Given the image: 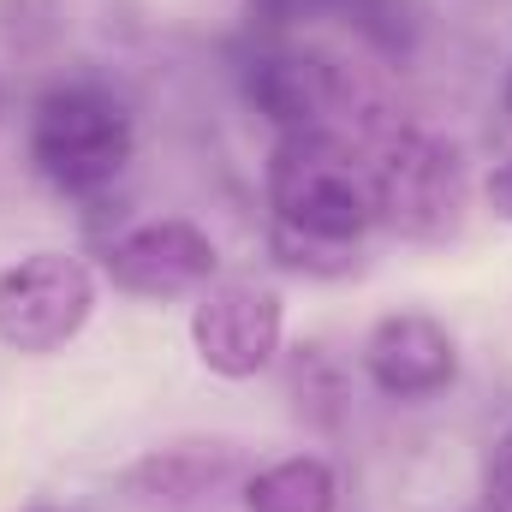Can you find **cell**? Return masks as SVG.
<instances>
[{
    "label": "cell",
    "instance_id": "6da1fadb",
    "mask_svg": "<svg viewBox=\"0 0 512 512\" xmlns=\"http://www.w3.org/2000/svg\"><path fill=\"white\" fill-rule=\"evenodd\" d=\"M268 209L280 245L352 251L376 227L370 167L352 161V143L334 131H280L268 149Z\"/></svg>",
    "mask_w": 512,
    "mask_h": 512
},
{
    "label": "cell",
    "instance_id": "7a4b0ae2",
    "mask_svg": "<svg viewBox=\"0 0 512 512\" xmlns=\"http://www.w3.org/2000/svg\"><path fill=\"white\" fill-rule=\"evenodd\" d=\"M137 126L108 84H60L30 108V161L54 191L90 197L126 173Z\"/></svg>",
    "mask_w": 512,
    "mask_h": 512
},
{
    "label": "cell",
    "instance_id": "3957f363",
    "mask_svg": "<svg viewBox=\"0 0 512 512\" xmlns=\"http://www.w3.org/2000/svg\"><path fill=\"white\" fill-rule=\"evenodd\" d=\"M370 191H376V221H387L399 239L441 245L465 227L471 203L465 149L441 131L393 126L370 149Z\"/></svg>",
    "mask_w": 512,
    "mask_h": 512
},
{
    "label": "cell",
    "instance_id": "277c9868",
    "mask_svg": "<svg viewBox=\"0 0 512 512\" xmlns=\"http://www.w3.org/2000/svg\"><path fill=\"white\" fill-rule=\"evenodd\" d=\"M96 310V274L90 262L66 251H36L0 274V346L12 352H60L84 334Z\"/></svg>",
    "mask_w": 512,
    "mask_h": 512
},
{
    "label": "cell",
    "instance_id": "5b68a950",
    "mask_svg": "<svg viewBox=\"0 0 512 512\" xmlns=\"http://www.w3.org/2000/svg\"><path fill=\"white\" fill-rule=\"evenodd\" d=\"M286 304L262 280H209L191 304V346L221 382H251L280 358Z\"/></svg>",
    "mask_w": 512,
    "mask_h": 512
},
{
    "label": "cell",
    "instance_id": "8992f818",
    "mask_svg": "<svg viewBox=\"0 0 512 512\" xmlns=\"http://www.w3.org/2000/svg\"><path fill=\"white\" fill-rule=\"evenodd\" d=\"M215 262H221L215 239L197 221L161 215V221L120 233L102 251V274L131 298H185V292H203L215 280Z\"/></svg>",
    "mask_w": 512,
    "mask_h": 512
},
{
    "label": "cell",
    "instance_id": "52a82bcc",
    "mask_svg": "<svg viewBox=\"0 0 512 512\" xmlns=\"http://www.w3.org/2000/svg\"><path fill=\"white\" fill-rule=\"evenodd\" d=\"M364 376L387 399H435L459 376V346L435 316L393 310L364 340Z\"/></svg>",
    "mask_w": 512,
    "mask_h": 512
},
{
    "label": "cell",
    "instance_id": "ba28073f",
    "mask_svg": "<svg viewBox=\"0 0 512 512\" xmlns=\"http://www.w3.org/2000/svg\"><path fill=\"white\" fill-rule=\"evenodd\" d=\"M233 471H239L233 441H167L131 465L126 489L143 507H197L215 489H227Z\"/></svg>",
    "mask_w": 512,
    "mask_h": 512
},
{
    "label": "cell",
    "instance_id": "9c48e42d",
    "mask_svg": "<svg viewBox=\"0 0 512 512\" xmlns=\"http://www.w3.org/2000/svg\"><path fill=\"white\" fill-rule=\"evenodd\" d=\"M251 24L268 36H286L298 24H346L382 54H405L417 30L405 0H251Z\"/></svg>",
    "mask_w": 512,
    "mask_h": 512
},
{
    "label": "cell",
    "instance_id": "30bf717a",
    "mask_svg": "<svg viewBox=\"0 0 512 512\" xmlns=\"http://www.w3.org/2000/svg\"><path fill=\"white\" fill-rule=\"evenodd\" d=\"M245 512H340V471L316 453L274 459L245 483Z\"/></svg>",
    "mask_w": 512,
    "mask_h": 512
},
{
    "label": "cell",
    "instance_id": "8fae6325",
    "mask_svg": "<svg viewBox=\"0 0 512 512\" xmlns=\"http://www.w3.org/2000/svg\"><path fill=\"white\" fill-rule=\"evenodd\" d=\"M483 477H489V501L512 512V423L501 429V435H495V447H489V465H483Z\"/></svg>",
    "mask_w": 512,
    "mask_h": 512
},
{
    "label": "cell",
    "instance_id": "7c38bea8",
    "mask_svg": "<svg viewBox=\"0 0 512 512\" xmlns=\"http://www.w3.org/2000/svg\"><path fill=\"white\" fill-rule=\"evenodd\" d=\"M483 197H489V209H495L501 221H512V155H507V161H495V173H489Z\"/></svg>",
    "mask_w": 512,
    "mask_h": 512
},
{
    "label": "cell",
    "instance_id": "4fadbf2b",
    "mask_svg": "<svg viewBox=\"0 0 512 512\" xmlns=\"http://www.w3.org/2000/svg\"><path fill=\"white\" fill-rule=\"evenodd\" d=\"M477 512H507V507H495V501H489V507H477Z\"/></svg>",
    "mask_w": 512,
    "mask_h": 512
},
{
    "label": "cell",
    "instance_id": "5bb4252c",
    "mask_svg": "<svg viewBox=\"0 0 512 512\" xmlns=\"http://www.w3.org/2000/svg\"><path fill=\"white\" fill-rule=\"evenodd\" d=\"M507 114H512V78H507Z\"/></svg>",
    "mask_w": 512,
    "mask_h": 512
},
{
    "label": "cell",
    "instance_id": "9a60e30c",
    "mask_svg": "<svg viewBox=\"0 0 512 512\" xmlns=\"http://www.w3.org/2000/svg\"><path fill=\"white\" fill-rule=\"evenodd\" d=\"M30 512H54V507H30Z\"/></svg>",
    "mask_w": 512,
    "mask_h": 512
}]
</instances>
